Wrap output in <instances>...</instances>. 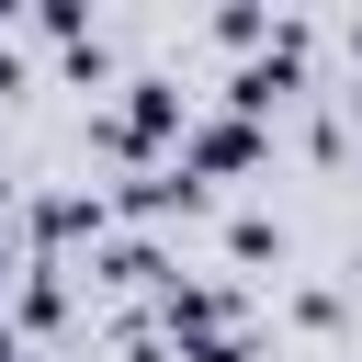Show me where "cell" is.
Segmentation results:
<instances>
[{"instance_id":"cell-1","label":"cell","mask_w":362,"mask_h":362,"mask_svg":"<svg viewBox=\"0 0 362 362\" xmlns=\"http://www.w3.org/2000/svg\"><path fill=\"white\" fill-rule=\"evenodd\" d=\"M181 170H192V181L260 170V124H249V113H192V124H181Z\"/></svg>"},{"instance_id":"cell-2","label":"cell","mask_w":362,"mask_h":362,"mask_svg":"<svg viewBox=\"0 0 362 362\" xmlns=\"http://www.w3.org/2000/svg\"><path fill=\"white\" fill-rule=\"evenodd\" d=\"M102 272H113V283H158V272H170V260H158V249H147V238H113V249H102Z\"/></svg>"},{"instance_id":"cell-3","label":"cell","mask_w":362,"mask_h":362,"mask_svg":"<svg viewBox=\"0 0 362 362\" xmlns=\"http://www.w3.org/2000/svg\"><path fill=\"white\" fill-rule=\"evenodd\" d=\"M226 249H238V260H272L283 226H272V215H226Z\"/></svg>"},{"instance_id":"cell-4","label":"cell","mask_w":362,"mask_h":362,"mask_svg":"<svg viewBox=\"0 0 362 362\" xmlns=\"http://www.w3.org/2000/svg\"><path fill=\"white\" fill-rule=\"evenodd\" d=\"M181 362H249V339H238V328H226V339H192V351H181Z\"/></svg>"},{"instance_id":"cell-5","label":"cell","mask_w":362,"mask_h":362,"mask_svg":"<svg viewBox=\"0 0 362 362\" xmlns=\"http://www.w3.org/2000/svg\"><path fill=\"white\" fill-rule=\"evenodd\" d=\"M11 79H23V57H11V11H0V90H11Z\"/></svg>"}]
</instances>
